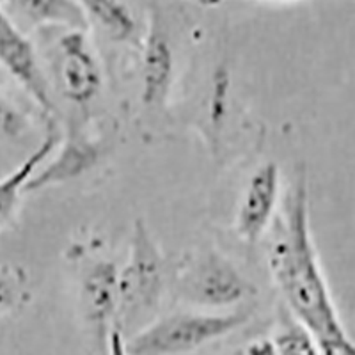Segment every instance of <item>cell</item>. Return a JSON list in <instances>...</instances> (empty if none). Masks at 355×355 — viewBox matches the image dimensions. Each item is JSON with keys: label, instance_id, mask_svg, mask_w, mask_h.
Instances as JSON below:
<instances>
[{"label": "cell", "instance_id": "obj_1", "mask_svg": "<svg viewBox=\"0 0 355 355\" xmlns=\"http://www.w3.org/2000/svg\"><path fill=\"white\" fill-rule=\"evenodd\" d=\"M268 266L295 322L315 339L320 354L355 355V343L339 320L311 240L302 178L286 198L277 236L268 249Z\"/></svg>", "mask_w": 355, "mask_h": 355}, {"label": "cell", "instance_id": "obj_2", "mask_svg": "<svg viewBox=\"0 0 355 355\" xmlns=\"http://www.w3.org/2000/svg\"><path fill=\"white\" fill-rule=\"evenodd\" d=\"M249 320L247 311L174 313L126 339L130 355H185L236 331Z\"/></svg>", "mask_w": 355, "mask_h": 355}, {"label": "cell", "instance_id": "obj_3", "mask_svg": "<svg viewBox=\"0 0 355 355\" xmlns=\"http://www.w3.org/2000/svg\"><path fill=\"white\" fill-rule=\"evenodd\" d=\"M164 293V259L142 220L135 224L125 268L119 272L117 320L144 315L158 306Z\"/></svg>", "mask_w": 355, "mask_h": 355}, {"label": "cell", "instance_id": "obj_4", "mask_svg": "<svg viewBox=\"0 0 355 355\" xmlns=\"http://www.w3.org/2000/svg\"><path fill=\"white\" fill-rule=\"evenodd\" d=\"M180 293L189 302L208 307H227L254 293L252 284L227 258L208 250L185 263L178 275Z\"/></svg>", "mask_w": 355, "mask_h": 355}, {"label": "cell", "instance_id": "obj_5", "mask_svg": "<svg viewBox=\"0 0 355 355\" xmlns=\"http://www.w3.org/2000/svg\"><path fill=\"white\" fill-rule=\"evenodd\" d=\"M0 64L4 66L11 77L27 91L46 112L53 110V100L50 85L33 43L20 33V28L9 20L0 8Z\"/></svg>", "mask_w": 355, "mask_h": 355}, {"label": "cell", "instance_id": "obj_6", "mask_svg": "<svg viewBox=\"0 0 355 355\" xmlns=\"http://www.w3.org/2000/svg\"><path fill=\"white\" fill-rule=\"evenodd\" d=\"M61 46L62 93L71 103L85 107L101 87V69L93 46L82 31H71L59 43Z\"/></svg>", "mask_w": 355, "mask_h": 355}, {"label": "cell", "instance_id": "obj_7", "mask_svg": "<svg viewBox=\"0 0 355 355\" xmlns=\"http://www.w3.org/2000/svg\"><path fill=\"white\" fill-rule=\"evenodd\" d=\"M277 199L279 169L274 162H268L249 178V183L240 199L236 230L245 242L254 243L261 239V234L274 217Z\"/></svg>", "mask_w": 355, "mask_h": 355}, {"label": "cell", "instance_id": "obj_8", "mask_svg": "<svg viewBox=\"0 0 355 355\" xmlns=\"http://www.w3.org/2000/svg\"><path fill=\"white\" fill-rule=\"evenodd\" d=\"M174 55L166 27L153 15L146 46L142 52V103L146 107L162 109L169 96L173 84Z\"/></svg>", "mask_w": 355, "mask_h": 355}, {"label": "cell", "instance_id": "obj_9", "mask_svg": "<svg viewBox=\"0 0 355 355\" xmlns=\"http://www.w3.org/2000/svg\"><path fill=\"white\" fill-rule=\"evenodd\" d=\"M80 300L87 322L105 336L109 323L117 320L119 309V270L112 261H96L85 272Z\"/></svg>", "mask_w": 355, "mask_h": 355}, {"label": "cell", "instance_id": "obj_10", "mask_svg": "<svg viewBox=\"0 0 355 355\" xmlns=\"http://www.w3.org/2000/svg\"><path fill=\"white\" fill-rule=\"evenodd\" d=\"M57 144V133H50L49 137L41 142V146L34 151L18 169L12 171L8 178L0 182V226L8 224L17 211L18 201H20L21 190L27 189L28 182L34 178V171L37 169L41 162L52 153Z\"/></svg>", "mask_w": 355, "mask_h": 355}, {"label": "cell", "instance_id": "obj_11", "mask_svg": "<svg viewBox=\"0 0 355 355\" xmlns=\"http://www.w3.org/2000/svg\"><path fill=\"white\" fill-rule=\"evenodd\" d=\"M94 160H96V150H94L93 144L78 141V139L77 141H69L64 146L62 153L52 162V166L46 167L40 176H34L25 190L43 189L46 185H53V183L78 176Z\"/></svg>", "mask_w": 355, "mask_h": 355}, {"label": "cell", "instance_id": "obj_12", "mask_svg": "<svg viewBox=\"0 0 355 355\" xmlns=\"http://www.w3.org/2000/svg\"><path fill=\"white\" fill-rule=\"evenodd\" d=\"M85 15L96 21L112 40L125 41L135 31V20L132 12L121 2L112 0H87L82 2Z\"/></svg>", "mask_w": 355, "mask_h": 355}, {"label": "cell", "instance_id": "obj_13", "mask_svg": "<svg viewBox=\"0 0 355 355\" xmlns=\"http://www.w3.org/2000/svg\"><path fill=\"white\" fill-rule=\"evenodd\" d=\"M28 17L34 21H53V24L71 25L75 31H82L87 21L82 4L66 2V0H33V2H20Z\"/></svg>", "mask_w": 355, "mask_h": 355}, {"label": "cell", "instance_id": "obj_14", "mask_svg": "<svg viewBox=\"0 0 355 355\" xmlns=\"http://www.w3.org/2000/svg\"><path fill=\"white\" fill-rule=\"evenodd\" d=\"M279 355H322L315 339L297 322H286L274 338Z\"/></svg>", "mask_w": 355, "mask_h": 355}, {"label": "cell", "instance_id": "obj_15", "mask_svg": "<svg viewBox=\"0 0 355 355\" xmlns=\"http://www.w3.org/2000/svg\"><path fill=\"white\" fill-rule=\"evenodd\" d=\"M25 291V279L20 268L12 265L0 266V315L17 307Z\"/></svg>", "mask_w": 355, "mask_h": 355}, {"label": "cell", "instance_id": "obj_16", "mask_svg": "<svg viewBox=\"0 0 355 355\" xmlns=\"http://www.w3.org/2000/svg\"><path fill=\"white\" fill-rule=\"evenodd\" d=\"M227 93H230V75L224 69H218L214 77L210 101H208V116L215 128H218L226 117Z\"/></svg>", "mask_w": 355, "mask_h": 355}, {"label": "cell", "instance_id": "obj_17", "mask_svg": "<svg viewBox=\"0 0 355 355\" xmlns=\"http://www.w3.org/2000/svg\"><path fill=\"white\" fill-rule=\"evenodd\" d=\"M27 117L17 105L0 93V133L6 137H18L27 130Z\"/></svg>", "mask_w": 355, "mask_h": 355}, {"label": "cell", "instance_id": "obj_18", "mask_svg": "<svg viewBox=\"0 0 355 355\" xmlns=\"http://www.w3.org/2000/svg\"><path fill=\"white\" fill-rule=\"evenodd\" d=\"M243 355H279L274 339H258L245 348Z\"/></svg>", "mask_w": 355, "mask_h": 355}, {"label": "cell", "instance_id": "obj_19", "mask_svg": "<svg viewBox=\"0 0 355 355\" xmlns=\"http://www.w3.org/2000/svg\"><path fill=\"white\" fill-rule=\"evenodd\" d=\"M109 355H130L126 350V339L121 329H110L109 334Z\"/></svg>", "mask_w": 355, "mask_h": 355}]
</instances>
